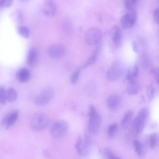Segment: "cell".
<instances>
[{
	"mask_svg": "<svg viewBox=\"0 0 159 159\" xmlns=\"http://www.w3.org/2000/svg\"><path fill=\"white\" fill-rule=\"evenodd\" d=\"M49 122V118L46 114L38 112L32 116L30 121V127L33 130L39 131L46 128Z\"/></svg>",
	"mask_w": 159,
	"mask_h": 159,
	"instance_id": "3",
	"label": "cell"
},
{
	"mask_svg": "<svg viewBox=\"0 0 159 159\" xmlns=\"http://www.w3.org/2000/svg\"><path fill=\"white\" fill-rule=\"evenodd\" d=\"M120 102V98L119 95L116 93L111 94L107 99V107L111 111H115L118 107Z\"/></svg>",
	"mask_w": 159,
	"mask_h": 159,
	"instance_id": "15",
	"label": "cell"
},
{
	"mask_svg": "<svg viewBox=\"0 0 159 159\" xmlns=\"http://www.w3.org/2000/svg\"><path fill=\"white\" fill-rule=\"evenodd\" d=\"M155 89L152 86L149 85L147 87V95L150 100L152 99L153 98L155 94Z\"/></svg>",
	"mask_w": 159,
	"mask_h": 159,
	"instance_id": "30",
	"label": "cell"
},
{
	"mask_svg": "<svg viewBox=\"0 0 159 159\" xmlns=\"http://www.w3.org/2000/svg\"><path fill=\"white\" fill-rule=\"evenodd\" d=\"M133 116L132 110H129L124 115L121 121V125L123 127H127L130 122Z\"/></svg>",
	"mask_w": 159,
	"mask_h": 159,
	"instance_id": "22",
	"label": "cell"
},
{
	"mask_svg": "<svg viewBox=\"0 0 159 159\" xmlns=\"http://www.w3.org/2000/svg\"><path fill=\"white\" fill-rule=\"evenodd\" d=\"M102 34L99 28L93 27L89 28L85 35V40L87 44L94 45L98 44L101 40Z\"/></svg>",
	"mask_w": 159,
	"mask_h": 159,
	"instance_id": "6",
	"label": "cell"
},
{
	"mask_svg": "<svg viewBox=\"0 0 159 159\" xmlns=\"http://www.w3.org/2000/svg\"><path fill=\"white\" fill-rule=\"evenodd\" d=\"M137 3V0H125L124 2L126 7L129 11L135 10Z\"/></svg>",
	"mask_w": 159,
	"mask_h": 159,
	"instance_id": "26",
	"label": "cell"
},
{
	"mask_svg": "<svg viewBox=\"0 0 159 159\" xmlns=\"http://www.w3.org/2000/svg\"><path fill=\"white\" fill-rule=\"evenodd\" d=\"M57 10L56 5L53 1L48 0L44 2L42 11L46 16L50 17L53 16L56 13Z\"/></svg>",
	"mask_w": 159,
	"mask_h": 159,
	"instance_id": "12",
	"label": "cell"
},
{
	"mask_svg": "<svg viewBox=\"0 0 159 159\" xmlns=\"http://www.w3.org/2000/svg\"><path fill=\"white\" fill-rule=\"evenodd\" d=\"M139 90V87L138 83L136 81L128 83L127 87V92L130 95H134L137 94Z\"/></svg>",
	"mask_w": 159,
	"mask_h": 159,
	"instance_id": "19",
	"label": "cell"
},
{
	"mask_svg": "<svg viewBox=\"0 0 159 159\" xmlns=\"http://www.w3.org/2000/svg\"><path fill=\"white\" fill-rule=\"evenodd\" d=\"M118 128L117 123H113L110 125L107 128V134L110 139L112 138L116 135Z\"/></svg>",
	"mask_w": 159,
	"mask_h": 159,
	"instance_id": "23",
	"label": "cell"
},
{
	"mask_svg": "<svg viewBox=\"0 0 159 159\" xmlns=\"http://www.w3.org/2000/svg\"><path fill=\"white\" fill-rule=\"evenodd\" d=\"M137 14L135 10L129 11L125 13L120 19V23L124 29H128L133 27L137 19Z\"/></svg>",
	"mask_w": 159,
	"mask_h": 159,
	"instance_id": "10",
	"label": "cell"
},
{
	"mask_svg": "<svg viewBox=\"0 0 159 159\" xmlns=\"http://www.w3.org/2000/svg\"><path fill=\"white\" fill-rule=\"evenodd\" d=\"M89 120L88 126V131L92 134H97L99 131L102 120L95 108L92 105L89 107Z\"/></svg>",
	"mask_w": 159,
	"mask_h": 159,
	"instance_id": "1",
	"label": "cell"
},
{
	"mask_svg": "<svg viewBox=\"0 0 159 159\" xmlns=\"http://www.w3.org/2000/svg\"><path fill=\"white\" fill-rule=\"evenodd\" d=\"M149 115V111L147 108L141 109L133 121L132 127L134 132L138 134L143 130Z\"/></svg>",
	"mask_w": 159,
	"mask_h": 159,
	"instance_id": "2",
	"label": "cell"
},
{
	"mask_svg": "<svg viewBox=\"0 0 159 159\" xmlns=\"http://www.w3.org/2000/svg\"><path fill=\"white\" fill-rule=\"evenodd\" d=\"M139 73V68L137 65L131 66L128 70L126 76V79L128 83L136 81Z\"/></svg>",
	"mask_w": 159,
	"mask_h": 159,
	"instance_id": "17",
	"label": "cell"
},
{
	"mask_svg": "<svg viewBox=\"0 0 159 159\" xmlns=\"http://www.w3.org/2000/svg\"><path fill=\"white\" fill-rule=\"evenodd\" d=\"M153 16L155 22L158 24L159 22V11L158 7L156 8L153 11Z\"/></svg>",
	"mask_w": 159,
	"mask_h": 159,
	"instance_id": "32",
	"label": "cell"
},
{
	"mask_svg": "<svg viewBox=\"0 0 159 159\" xmlns=\"http://www.w3.org/2000/svg\"><path fill=\"white\" fill-rule=\"evenodd\" d=\"M133 145L136 153L139 156H142L143 152V146L139 140H135L133 141Z\"/></svg>",
	"mask_w": 159,
	"mask_h": 159,
	"instance_id": "24",
	"label": "cell"
},
{
	"mask_svg": "<svg viewBox=\"0 0 159 159\" xmlns=\"http://www.w3.org/2000/svg\"><path fill=\"white\" fill-rule=\"evenodd\" d=\"M98 48H97L95 49L86 62L82 66V68H86L88 66L93 64L96 60L98 54Z\"/></svg>",
	"mask_w": 159,
	"mask_h": 159,
	"instance_id": "21",
	"label": "cell"
},
{
	"mask_svg": "<svg viewBox=\"0 0 159 159\" xmlns=\"http://www.w3.org/2000/svg\"><path fill=\"white\" fill-rule=\"evenodd\" d=\"M66 53V50L64 47L59 44H54L49 47L47 50V54L49 58L57 59L62 57Z\"/></svg>",
	"mask_w": 159,
	"mask_h": 159,
	"instance_id": "11",
	"label": "cell"
},
{
	"mask_svg": "<svg viewBox=\"0 0 159 159\" xmlns=\"http://www.w3.org/2000/svg\"><path fill=\"white\" fill-rule=\"evenodd\" d=\"M132 46L134 51L136 52H138V47L136 42L134 41H133L132 43Z\"/></svg>",
	"mask_w": 159,
	"mask_h": 159,
	"instance_id": "34",
	"label": "cell"
},
{
	"mask_svg": "<svg viewBox=\"0 0 159 159\" xmlns=\"http://www.w3.org/2000/svg\"><path fill=\"white\" fill-rule=\"evenodd\" d=\"M17 15L18 16V18L20 22H22L23 20V16L22 13L20 11H19L18 12Z\"/></svg>",
	"mask_w": 159,
	"mask_h": 159,
	"instance_id": "35",
	"label": "cell"
},
{
	"mask_svg": "<svg viewBox=\"0 0 159 159\" xmlns=\"http://www.w3.org/2000/svg\"><path fill=\"white\" fill-rule=\"evenodd\" d=\"M124 72V68L123 65L120 62L115 61L107 70V75L109 80L114 81L120 78Z\"/></svg>",
	"mask_w": 159,
	"mask_h": 159,
	"instance_id": "8",
	"label": "cell"
},
{
	"mask_svg": "<svg viewBox=\"0 0 159 159\" xmlns=\"http://www.w3.org/2000/svg\"><path fill=\"white\" fill-rule=\"evenodd\" d=\"M80 70H77L75 71L70 77V82L72 84H75L78 81L80 72Z\"/></svg>",
	"mask_w": 159,
	"mask_h": 159,
	"instance_id": "28",
	"label": "cell"
},
{
	"mask_svg": "<svg viewBox=\"0 0 159 159\" xmlns=\"http://www.w3.org/2000/svg\"><path fill=\"white\" fill-rule=\"evenodd\" d=\"M16 78L21 83H26L29 82L31 78V74L30 70L25 67L19 69L16 73Z\"/></svg>",
	"mask_w": 159,
	"mask_h": 159,
	"instance_id": "13",
	"label": "cell"
},
{
	"mask_svg": "<svg viewBox=\"0 0 159 159\" xmlns=\"http://www.w3.org/2000/svg\"><path fill=\"white\" fill-rule=\"evenodd\" d=\"M105 153L107 159H121L116 156L109 150L106 149L105 150Z\"/></svg>",
	"mask_w": 159,
	"mask_h": 159,
	"instance_id": "29",
	"label": "cell"
},
{
	"mask_svg": "<svg viewBox=\"0 0 159 159\" xmlns=\"http://www.w3.org/2000/svg\"><path fill=\"white\" fill-rule=\"evenodd\" d=\"M111 34L113 43L116 47L121 44L122 39V32L120 28L117 26H114L111 28Z\"/></svg>",
	"mask_w": 159,
	"mask_h": 159,
	"instance_id": "14",
	"label": "cell"
},
{
	"mask_svg": "<svg viewBox=\"0 0 159 159\" xmlns=\"http://www.w3.org/2000/svg\"><path fill=\"white\" fill-rule=\"evenodd\" d=\"M91 143L90 137L85 134L78 137L75 144V148L80 155L86 156L89 153Z\"/></svg>",
	"mask_w": 159,
	"mask_h": 159,
	"instance_id": "4",
	"label": "cell"
},
{
	"mask_svg": "<svg viewBox=\"0 0 159 159\" xmlns=\"http://www.w3.org/2000/svg\"><path fill=\"white\" fill-rule=\"evenodd\" d=\"M17 30L20 35L25 38H28L30 34L29 29L23 25H20L17 27Z\"/></svg>",
	"mask_w": 159,
	"mask_h": 159,
	"instance_id": "25",
	"label": "cell"
},
{
	"mask_svg": "<svg viewBox=\"0 0 159 159\" xmlns=\"http://www.w3.org/2000/svg\"><path fill=\"white\" fill-rule=\"evenodd\" d=\"M54 94V91L53 89L50 87H46L35 97L34 102L36 105L39 106L45 105L51 101Z\"/></svg>",
	"mask_w": 159,
	"mask_h": 159,
	"instance_id": "7",
	"label": "cell"
},
{
	"mask_svg": "<svg viewBox=\"0 0 159 159\" xmlns=\"http://www.w3.org/2000/svg\"><path fill=\"white\" fill-rule=\"evenodd\" d=\"M150 73L155 76L156 81L157 83H159V69L158 68H154L150 70Z\"/></svg>",
	"mask_w": 159,
	"mask_h": 159,
	"instance_id": "31",
	"label": "cell"
},
{
	"mask_svg": "<svg viewBox=\"0 0 159 159\" xmlns=\"http://www.w3.org/2000/svg\"><path fill=\"white\" fill-rule=\"evenodd\" d=\"M6 92L7 101L13 102L16 100L18 93L15 89L12 87H9L6 90Z\"/></svg>",
	"mask_w": 159,
	"mask_h": 159,
	"instance_id": "18",
	"label": "cell"
},
{
	"mask_svg": "<svg viewBox=\"0 0 159 159\" xmlns=\"http://www.w3.org/2000/svg\"><path fill=\"white\" fill-rule=\"evenodd\" d=\"M6 91L4 87L0 86V102L3 105H5L7 102Z\"/></svg>",
	"mask_w": 159,
	"mask_h": 159,
	"instance_id": "27",
	"label": "cell"
},
{
	"mask_svg": "<svg viewBox=\"0 0 159 159\" xmlns=\"http://www.w3.org/2000/svg\"><path fill=\"white\" fill-rule=\"evenodd\" d=\"M158 143V135L156 133L151 134L149 137L148 142V146L150 148L153 149L157 145Z\"/></svg>",
	"mask_w": 159,
	"mask_h": 159,
	"instance_id": "20",
	"label": "cell"
},
{
	"mask_svg": "<svg viewBox=\"0 0 159 159\" xmlns=\"http://www.w3.org/2000/svg\"><path fill=\"white\" fill-rule=\"evenodd\" d=\"M39 55L38 50L35 48H32L28 53L27 63L30 67H34L38 64Z\"/></svg>",
	"mask_w": 159,
	"mask_h": 159,
	"instance_id": "16",
	"label": "cell"
},
{
	"mask_svg": "<svg viewBox=\"0 0 159 159\" xmlns=\"http://www.w3.org/2000/svg\"><path fill=\"white\" fill-rule=\"evenodd\" d=\"M19 115L18 110L11 111L6 114L0 121V127H4L6 129L10 128L16 122Z\"/></svg>",
	"mask_w": 159,
	"mask_h": 159,
	"instance_id": "9",
	"label": "cell"
},
{
	"mask_svg": "<svg viewBox=\"0 0 159 159\" xmlns=\"http://www.w3.org/2000/svg\"><path fill=\"white\" fill-rule=\"evenodd\" d=\"M13 3L12 0H3L2 7H7L11 6Z\"/></svg>",
	"mask_w": 159,
	"mask_h": 159,
	"instance_id": "33",
	"label": "cell"
},
{
	"mask_svg": "<svg viewBox=\"0 0 159 159\" xmlns=\"http://www.w3.org/2000/svg\"><path fill=\"white\" fill-rule=\"evenodd\" d=\"M68 124L65 120H60L55 121L50 129V134L53 138L58 139L64 136L68 129Z\"/></svg>",
	"mask_w": 159,
	"mask_h": 159,
	"instance_id": "5",
	"label": "cell"
}]
</instances>
